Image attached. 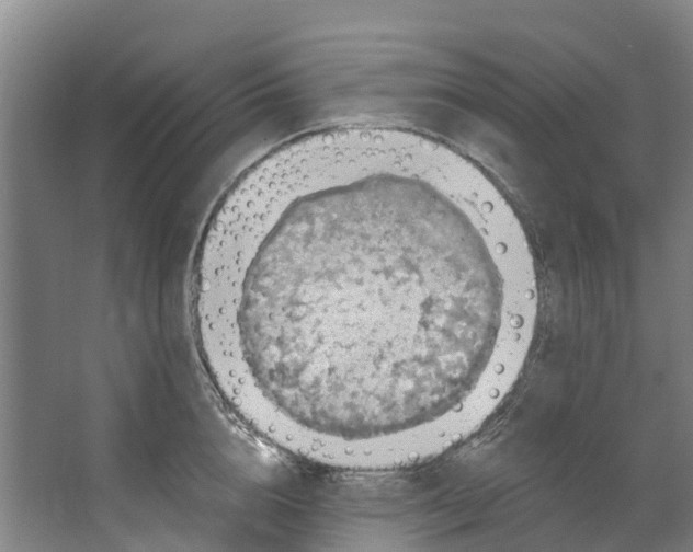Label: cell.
I'll use <instances>...</instances> for the list:
<instances>
[{
    "instance_id": "cell-1",
    "label": "cell",
    "mask_w": 693,
    "mask_h": 552,
    "mask_svg": "<svg viewBox=\"0 0 693 552\" xmlns=\"http://www.w3.org/2000/svg\"><path fill=\"white\" fill-rule=\"evenodd\" d=\"M501 193L419 151L300 187L251 260L240 323L270 398L326 436L424 445L501 403L529 357L538 277Z\"/></svg>"
}]
</instances>
